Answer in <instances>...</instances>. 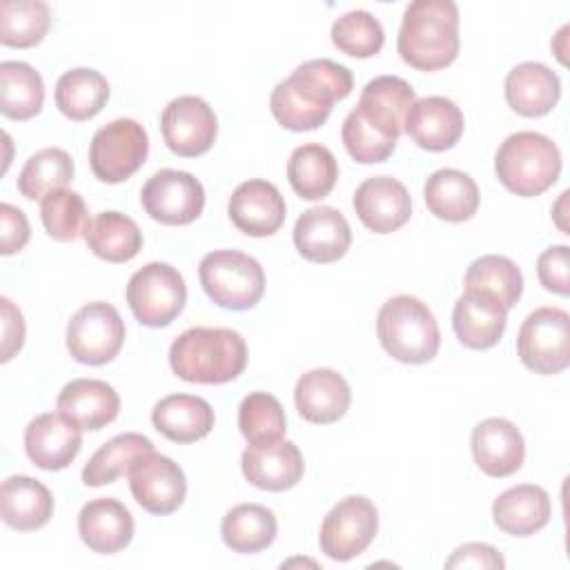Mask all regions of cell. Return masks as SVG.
Returning <instances> with one entry per match:
<instances>
[{"label":"cell","instance_id":"cell-1","mask_svg":"<svg viewBox=\"0 0 570 570\" xmlns=\"http://www.w3.org/2000/svg\"><path fill=\"white\" fill-rule=\"evenodd\" d=\"M352 87L354 76L347 67L330 58H314L274 87L269 111L289 131H312L330 118L336 100L352 94Z\"/></svg>","mask_w":570,"mask_h":570},{"label":"cell","instance_id":"cell-2","mask_svg":"<svg viewBox=\"0 0 570 570\" xmlns=\"http://www.w3.org/2000/svg\"><path fill=\"white\" fill-rule=\"evenodd\" d=\"M459 7L452 0H414L405 7L396 49L419 71H436L459 53Z\"/></svg>","mask_w":570,"mask_h":570},{"label":"cell","instance_id":"cell-3","mask_svg":"<svg viewBox=\"0 0 570 570\" xmlns=\"http://www.w3.org/2000/svg\"><path fill=\"white\" fill-rule=\"evenodd\" d=\"M174 374L187 383L220 385L243 374L247 365L245 338L229 327H189L169 347Z\"/></svg>","mask_w":570,"mask_h":570},{"label":"cell","instance_id":"cell-4","mask_svg":"<svg viewBox=\"0 0 570 570\" xmlns=\"http://www.w3.org/2000/svg\"><path fill=\"white\" fill-rule=\"evenodd\" d=\"M376 334L392 358L410 365L432 361L441 345V332L432 309L410 294L392 296L381 305Z\"/></svg>","mask_w":570,"mask_h":570},{"label":"cell","instance_id":"cell-5","mask_svg":"<svg viewBox=\"0 0 570 570\" xmlns=\"http://www.w3.org/2000/svg\"><path fill=\"white\" fill-rule=\"evenodd\" d=\"M497 178L517 196L532 198L552 187L561 174V151L539 131L510 134L494 154Z\"/></svg>","mask_w":570,"mask_h":570},{"label":"cell","instance_id":"cell-6","mask_svg":"<svg viewBox=\"0 0 570 570\" xmlns=\"http://www.w3.org/2000/svg\"><path fill=\"white\" fill-rule=\"evenodd\" d=\"M198 278L205 294L225 309H252L265 292V272L256 258L238 249H214L203 256Z\"/></svg>","mask_w":570,"mask_h":570},{"label":"cell","instance_id":"cell-7","mask_svg":"<svg viewBox=\"0 0 570 570\" xmlns=\"http://www.w3.org/2000/svg\"><path fill=\"white\" fill-rule=\"evenodd\" d=\"M125 298L140 325L167 327L185 307L187 285L176 267L154 261L131 274Z\"/></svg>","mask_w":570,"mask_h":570},{"label":"cell","instance_id":"cell-8","mask_svg":"<svg viewBox=\"0 0 570 570\" xmlns=\"http://www.w3.org/2000/svg\"><path fill=\"white\" fill-rule=\"evenodd\" d=\"M149 138L134 118H116L100 127L89 142V167L102 183H122L147 160Z\"/></svg>","mask_w":570,"mask_h":570},{"label":"cell","instance_id":"cell-9","mask_svg":"<svg viewBox=\"0 0 570 570\" xmlns=\"http://www.w3.org/2000/svg\"><path fill=\"white\" fill-rule=\"evenodd\" d=\"M521 363L534 374H559L570 365V316L559 307H539L517 334Z\"/></svg>","mask_w":570,"mask_h":570},{"label":"cell","instance_id":"cell-10","mask_svg":"<svg viewBox=\"0 0 570 570\" xmlns=\"http://www.w3.org/2000/svg\"><path fill=\"white\" fill-rule=\"evenodd\" d=\"M125 343V323L118 309L105 301L85 303L67 325V350L85 365H105Z\"/></svg>","mask_w":570,"mask_h":570},{"label":"cell","instance_id":"cell-11","mask_svg":"<svg viewBox=\"0 0 570 570\" xmlns=\"http://www.w3.org/2000/svg\"><path fill=\"white\" fill-rule=\"evenodd\" d=\"M379 512L367 497L352 494L341 499L323 519L318 543L334 561L358 557L376 537Z\"/></svg>","mask_w":570,"mask_h":570},{"label":"cell","instance_id":"cell-12","mask_svg":"<svg viewBox=\"0 0 570 570\" xmlns=\"http://www.w3.org/2000/svg\"><path fill=\"white\" fill-rule=\"evenodd\" d=\"M140 205L163 225H189L205 207L203 183L180 169H160L140 189Z\"/></svg>","mask_w":570,"mask_h":570},{"label":"cell","instance_id":"cell-13","mask_svg":"<svg viewBox=\"0 0 570 570\" xmlns=\"http://www.w3.org/2000/svg\"><path fill=\"white\" fill-rule=\"evenodd\" d=\"M127 479L136 503L158 517L176 512L187 494V479L180 465L154 450L134 461Z\"/></svg>","mask_w":570,"mask_h":570},{"label":"cell","instance_id":"cell-14","mask_svg":"<svg viewBox=\"0 0 570 570\" xmlns=\"http://www.w3.org/2000/svg\"><path fill=\"white\" fill-rule=\"evenodd\" d=\"M160 131L165 145L176 156L196 158L212 149L218 134V120L203 98L178 96L163 109Z\"/></svg>","mask_w":570,"mask_h":570},{"label":"cell","instance_id":"cell-15","mask_svg":"<svg viewBox=\"0 0 570 570\" xmlns=\"http://www.w3.org/2000/svg\"><path fill=\"white\" fill-rule=\"evenodd\" d=\"M294 245L312 263H334L345 256L352 243V229L345 216L330 205L305 209L294 225Z\"/></svg>","mask_w":570,"mask_h":570},{"label":"cell","instance_id":"cell-16","mask_svg":"<svg viewBox=\"0 0 570 570\" xmlns=\"http://www.w3.org/2000/svg\"><path fill=\"white\" fill-rule=\"evenodd\" d=\"M354 212L374 234H390L412 216V198L403 183L392 176L365 178L354 191Z\"/></svg>","mask_w":570,"mask_h":570},{"label":"cell","instance_id":"cell-17","mask_svg":"<svg viewBox=\"0 0 570 570\" xmlns=\"http://www.w3.org/2000/svg\"><path fill=\"white\" fill-rule=\"evenodd\" d=\"M229 220L247 236H272L285 223V198L276 189V185L252 178L240 183L227 203Z\"/></svg>","mask_w":570,"mask_h":570},{"label":"cell","instance_id":"cell-18","mask_svg":"<svg viewBox=\"0 0 570 570\" xmlns=\"http://www.w3.org/2000/svg\"><path fill=\"white\" fill-rule=\"evenodd\" d=\"M82 434L60 412H47L29 421L24 430V452L33 465L47 472L65 470L78 456Z\"/></svg>","mask_w":570,"mask_h":570},{"label":"cell","instance_id":"cell-19","mask_svg":"<svg viewBox=\"0 0 570 570\" xmlns=\"http://www.w3.org/2000/svg\"><path fill=\"white\" fill-rule=\"evenodd\" d=\"M474 463L488 476L503 479L514 474L525 456V443L517 425L501 416L481 421L470 436Z\"/></svg>","mask_w":570,"mask_h":570},{"label":"cell","instance_id":"cell-20","mask_svg":"<svg viewBox=\"0 0 570 570\" xmlns=\"http://www.w3.org/2000/svg\"><path fill=\"white\" fill-rule=\"evenodd\" d=\"M245 479L269 492H283L294 488L305 470L303 454L292 441H269L247 445L240 456Z\"/></svg>","mask_w":570,"mask_h":570},{"label":"cell","instance_id":"cell-21","mask_svg":"<svg viewBox=\"0 0 570 570\" xmlns=\"http://www.w3.org/2000/svg\"><path fill=\"white\" fill-rule=\"evenodd\" d=\"M463 111L445 96H425L414 100L403 131L428 151H445L463 136Z\"/></svg>","mask_w":570,"mask_h":570},{"label":"cell","instance_id":"cell-22","mask_svg":"<svg viewBox=\"0 0 570 570\" xmlns=\"http://www.w3.org/2000/svg\"><path fill=\"white\" fill-rule=\"evenodd\" d=\"M414 100L416 94L407 80L399 76H376L363 87L358 105L354 109L376 131L392 140H399Z\"/></svg>","mask_w":570,"mask_h":570},{"label":"cell","instance_id":"cell-23","mask_svg":"<svg viewBox=\"0 0 570 570\" xmlns=\"http://www.w3.org/2000/svg\"><path fill=\"white\" fill-rule=\"evenodd\" d=\"M508 323V309L490 294L465 289L452 309V327L456 338L470 350L494 347Z\"/></svg>","mask_w":570,"mask_h":570},{"label":"cell","instance_id":"cell-24","mask_svg":"<svg viewBox=\"0 0 570 570\" xmlns=\"http://www.w3.org/2000/svg\"><path fill=\"white\" fill-rule=\"evenodd\" d=\"M352 392L343 374L330 367L305 372L294 387V405L298 414L316 425H327L345 416Z\"/></svg>","mask_w":570,"mask_h":570},{"label":"cell","instance_id":"cell-25","mask_svg":"<svg viewBox=\"0 0 570 570\" xmlns=\"http://www.w3.org/2000/svg\"><path fill=\"white\" fill-rule=\"evenodd\" d=\"M78 534L89 550L116 554L134 537V517L118 499H91L78 514Z\"/></svg>","mask_w":570,"mask_h":570},{"label":"cell","instance_id":"cell-26","mask_svg":"<svg viewBox=\"0 0 570 570\" xmlns=\"http://www.w3.org/2000/svg\"><path fill=\"white\" fill-rule=\"evenodd\" d=\"M56 407L80 430H102L118 416L120 396L107 381L73 379L60 390Z\"/></svg>","mask_w":570,"mask_h":570},{"label":"cell","instance_id":"cell-27","mask_svg":"<svg viewBox=\"0 0 570 570\" xmlns=\"http://www.w3.org/2000/svg\"><path fill=\"white\" fill-rule=\"evenodd\" d=\"M561 96L559 76L543 62H521L505 76V100L512 111L525 118H539L554 109Z\"/></svg>","mask_w":570,"mask_h":570},{"label":"cell","instance_id":"cell-28","mask_svg":"<svg viewBox=\"0 0 570 570\" xmlns=\"http://www.w3.org/2000/svg\"><path fill=\"white\" fill-rule=\"evenodd\" d=\"M552 503L548 492L534 483L503 490L492 503V519L499 530L512 537H530L548 525Z\"/></svg>","mask_w":570,"mask_h":570},{"label":"cell","instance_id":"cell-29","mask_svg":"<svg viewBox=\"0 0 570 570\" xmlns=\"http://www.w3.org/2000/svg\"><path fill=\"white\" fill-rule=\"evenodd\" d=\"M214 407L194 394H167L151 410L154 428L174 443H194L214 428Z\"/></svg>","mask_w":570,"mask_h":570},{"label":"cell","instance_id":"cell-30","mask_svg":"<svg viewBox=\"0 0 570 570\" xmlns=\"http://www.w3.org/2000/svg\"><path fill=\"white\" fill-rule=\"evenodd\" d=\"M53 514V497L38 479L16 474L2 481L0 488V517L20 532H31L49 523Z\"/></svg>","mask_w":570,"mask_h":570},{"label":"cell","instance_id":"cell-31","mask_svg":"<svg viewBox=\"0 0 570 570\" xmlns=\"http://www.w3.org/2000/svg\"><path fill=\"white\" fill-rule=\"evenodd\" d=\"M428 209L448 223H463L479 209V187L465 171L436 169L423 187Z\"/></svg>","mask_w":570,"mask_h":570},{"label":"cell","instance_id":"cell-32","mask_svg":"<svg viewBox=\"0 0 570 570\" xmlns=\"http://www.w3.org/2000/svg\"><path fill=\"white\" fill-rule=\"evenodd\" d=\"M82 238L87 247L107 263H127L142 249V232L134 218L122 212H100L96 214Z\"/></svg>","mask_w":570,"mask_h":570},{"label":"cell","instance_id":"cell-33","mask_svg":"<svg viewBox=\"0 0 570 570\" xmlns=\"http://www.w3.org/2000/svg\"><path fill=\"white\" fill-rule=\"evenodd\" d=\"M53 98L62 116L82 122L102 111L109 100V82L96 69L76 67L58 78Z\"/></svg>","mask_w":570,"mask_h":570},{"label":"cell","instance_id":"cell-34","mask_svg":"<svg viewBox=\"0 0 570 570\" xmlns=\"http://www.w3.org/2000/svg\"><path fill=\"white\" fill-rule=\"evenodd\" d=\"M338 178V163L334 154L318 142L301 145L287 160V180L292 189L305 200L325 198Z\"/></svg>","mask_w":570,"mask_h":570},{"label":"cell","instance_id":"cell-35","mask_svg":"<svg viewBox=\"0 0 570 570\" xmlns=\"http://www.w3.org/2000/svg\"><path fill=\"white\" fill-rule=\"evenodd\" d=\"M276 517L269 508L258 503H240L232 508L220 523L225 546L240 554H254L272 546L276 539Z\"/></svg>","mask_w":570,"mask_h":570},{"label":"cell","instance_id":"cell-36","mask_svg":"<svg viewBox=\"0 0 570 570\" xmlns=\"http://www.w3.org/2000/svg\"><path fill=\"white\" fill-rule=\"evenodd\" d=\"M45 102L42 76L27 62H0V111L11 120H29Z\"/></svg>","mask_w":570,"mask_h":570},{"label":"cell","instance_id":"cell-37","mask_svg":"<svg viewBox=\"0 0 570 570\" xmlns=\"http://www.w3.org/2000/svg\"><path fill=\"white\" fill-rule=\"evenodd\" d=\"M151 450H154V443L145 434H138V432L118 434L91 454V459L82 468V483L89 488L114 483L118 476L129 472V468L140 454Z\"/></svg>","mask_w":570,"mask_h":570},{"label":"cell","instance_id":"cell-38","mask_svg":"<svg viewBox=\"0 0 570 570\" xmlns=\"http://www.w3.org/2000/svg\"><path fill=\"white\" fill-rule=\"evenodd\" d=\"M465 289H479L494 296L505 309L514 307L523 292L521 269L508 258L499 254H485L470 263L463 276Z\"/></svg>","mask_w":570,"mask_h":570},{"label":"cell","instance_id":"cell-39","mask_svg":"<svg viewBox=\"0 0 570 570\" xmlns=\"http://www.w3.org/2000/svg\"><path fill=\"white\" fill-rule=\"evenodd\" d=\"M73 160L60 147H45L29 156L18 174V191L29 198H45L51 191L65 189L73 180Z\"/></svg>","mask_w":570,"mask_h":570},{"label":"cell","instance_id":"cell-40","mask_svg":"<svg viewBox=\"0 0 570 570\" xmlns=\"http://www.w3.org/2000/svg\"><path fill=\"white\" fill-rule=\"evenodd\" d=\"M51 22L49 4L42 0L0 2V42L16 49L36 47Z\"/></svg>","mask_w":570,"mask_h":570},{"label":"cell","instance_id":"cell-41","mask_svg":"<svg viewBox=\"0 0 570 570\" xmlns=\"http://www.w3.org/2000/svg\"><path fill=\"white\" fill-rule=\"evenodd\" d=\"M238 428L249 445L283 439L287 416L281 401L267 392H252L238 405Z\"/></svg>","mask_w":570,"mask_h":570},{"label":"cell","instance_id":"cell-42","mask_svg":"<svg viewBox=\"0 0 570 570\" xmlns=\"http://www.w3.org/2000/svg\"><path fill=\"white\" fill-rule=\"evenodd\" d=\"M334 47L352 58L376 56L385 42L383 24L365 9H352L332 24Z\"/></svg>","mask_w":570,"mask_h":570},{"label":"cell","instance_id":"cell-43","mask_svg":"<svg viewBox=\"0 0 570 570\" xmlns=\"http://www.w3.org/2000/svg\"><path fill=\"white\" fill-rule=\"evenodd\" d=\"M40 218L45 232L60 243L78 238L89 223L82 196L71 189H58L47 194L40 203Z\"/></svg>","mask_w":570,"mask_h":570},{"label":"cell","instance_id":"cell-44","mask_svg":"<svg viewBox=\"0 0 570 570\" xmlns=\"http://www.w3.org/2000/svg\"><path fill=\"white\" fill-rule=\"evenodd\" d=\"M341 138H343L347 154L361 165L383 163L396 149V140L376 131L356 109H352L345 116L343 127H341Z\"/></svg>","mask_w":570,"mask_h":570},{"label":"cell","instance_id":"cell-45","mask_svg":"<svg viewBox=\"0 0 570 570\" xmlns=\"http://www.w3.org/2000/svg\"><path fill=\"white\" fill-rule=\"evenodd\" d=\"M568 245H552L541 252L537 258V276L548 292L568 296L570 278H568Z\"/></svg>","mask_w":570,"mask_h":570},{"label":"cell","instance_id":"cell-46","mask_svg":"<svg viewBox=\"0 0 570 570\" xmlns=\"http://www.w3.org/2000/svg\"><path fill=\"white\" fill-rule=\"evenodd\" d=\"M0 225H2V238H0V252L2 256H11L16 252H20L31 236L29 229V220L22 214V209L13 207L11 203H2L0 205Z\"/></svg>","mask_w":570,"mask_h":570},{"label":"cell","instance_id":"cell-47","mask_svg":"<svg viewBox=\"0 0 570 570\" xmlns=\"http://www.w3.org/2000/svg\"><path fill=\"white\" fill-rule=\"evenodd\" d=\"M505 566L503 557L499 554L497 548L488 543H463L459 546L452 557L445 561V568H490V570H501Z\"/></svg>","mask_w":570,"mask_h":570},{"label":"cell","instance_id":"cell-48","mask_svg":"<svg viewBox=\"0 0 570 570\" xmlns=\"http://www.w3.org/2000/svg\"><path fill=\"white\" fill-rule=\"evenodd\" d=\"M0 307H2V363H7L24 343V318L7 296L0 298Z\"/></svg>","mask_w":570,"mask_h":570}]
</instances>
